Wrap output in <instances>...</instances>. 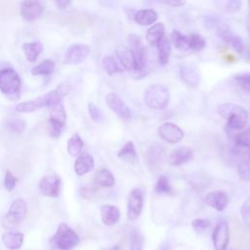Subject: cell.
Instances as JSON below:
<instances>
[{
  "label": "cell",
  "mask_w": 250,
  "mask_h": 250,
  "mask_svg": "<svg viewBox=\"0 0 250 250\" xmlns=\"http://www.w3.org/2000/svg\"><path fill=\"white\" fill-rule=\"evenodd\" d=\"M54 21L62 26H67L76 29H84L88 27L92 20L89 16L86 15H57L54 18Z\"/></svg>",
  "instance_id": "9c48e42d"
},
{
  "label": "cell",
  "mask_w": 250,
  "mask_h": 250,
  "mask_svg": "<svg viewBox=\"0 0 250 250\" xmlns=\"http://www.w3.org/2000/svg\"><path fill=\"white\" fill-rule=\"evenodd\" d=\"M83 141L78 133L73 134L67 143V151L71 156H77L81 153L83 147Z\"/></svg>",
  "instance_id": "1f68e13d"
},
{
  "label": "cell",
  "mask_w": 250,
  "mask_h": 250,
  "mask_svg": "<svg viewBox=\"0 0 250 250\" xmlns=\"http://www.w3.org/2000/svg\"><path fill=\"white\" fill-rule=\"evenodd\" d=\"M43 13V7L39 0H23L21 4V16L26 21L38 19Z\"/></svg>",
  "instance_id": "9a60e30c"
},
{
  "label": "cell",
  "mask_w": 250,
  "mask_h": 250,
  "mask_svg": "<svg viewBox=\"0 0 250 250\" xmlns=\"http://www.w3.org/2000/svg\"><path fill=\"white\" fill-rule=\"evenodd\" d=\"M158 3L170 6V7H182L186 4V0H156Z\"/></svg>",
  "instance_id": "681fc988"
},
{
  "label": "cell",
  "mask_w": 250,
  "mask_h": 250,
  "mask_svg": "<svg viewBox=\"0 0 250 250\" xmlns=\"http://www.w3.org/2000/svg\"><path fill=\"white\" fill-rule=\"evenodd\" d=\"M170 249H171V244L168 241H164L159 245L157 250H170Z\"/></svg>",
  "instance_id": "816d5d0a"
},
{
  "label": "cell",
  "mask_w": 250,
  "mask_h": 250,
  "mask_svg": "<svg viewBox=\"0 0 250 250\" xmlns=\"http://www.w3.org/2000/svg\"><path fill=\"white\" fill-rule=\"evenodd\" d=\"M22 50L25 55L26 60L29 62H35L39 57V55L43 51V44L39 41H31L23 43Z\"/></svg>",
  "instance_id": "484cf974"
},
{
  "label": "cell",
  "mask_w": 250,
  "mask_h": 250,
  "mask_svg": "<svg viewBox=\"0 0 250 250\" xmlns=\"http://www.w3.org/2000/svg\"><path fill=\"white\" fill-rule=\"evenodd\" d=\"M233 83L243 92L250 94V72L235 74L233 76Z\"/></svg>",
  "instance_id": "d590c367"
},
{
  "label": "cell",
  "mask_w": 250,
  "mask_h": 250,
  "mask_svg": "<svg viewBox=\"0 0 250 250\" xmlns=\"http://www.w3.org/2000/svg\"><path fill=\"white\" fill-rule=\"evenodd\" d=\"M247 29H248V32H249V36H250V11H249V14H248V18H247Z\"/></svg>",
  "instance_id": "f5cc1de1"
},
{
  "label": "cell",
  "mask_w": 250,
  "mask_h": 250,
  "mask_svg": "<svg viewBox=\"0 0 250 250\" xmlns=\"http://www.w3.org/2000/svg\"><path fill=\"white\" fill-rule=\"evenodd\" d=\"M249 161H250V151H249Z\"/></svg>",
  "instance_id": "11a10c76"
},
{
  "label": "cell",
  "mask_w": 250,
  "mask_h": 250,
  "mask_svg": "<svg viewBox=\"0 0 250 250\" xmlns=\"http://www.w3.org/2000/svg\"><path fill=\"white\" fill-rule=\"evenodd\" d=\"M144 100L151 109H164L169 104V91L163 85H151L146 90Z\"/></svg>",
  "instance_id": "5b68a950"
},
{
  "label": "cell",
  "mask_w": 250,
  "mask_h": 250,
  "mask_svg": "<svg viewBox=\"0 0 250 250\" xmlns=\"http://www.w3.org/2000/svg\"><path fill=\"white\" fill-rule=\"evenodd\" d=\"M192 157L193 152L190 147L180 146L171 152V154L168 157V163L170 166L177 167L188 162L189 160L192 159Z\"/></svg>",
  "instance_id": "d6986e66"
},
{
  "label": "cell",
  "mask_w": 250,
  "mask_h": 250,
  "mask_svg": "<svg viewBox=\"0 0 250 250\" xmlns=\"http://www.w3.org/2000/svg\"><path fill=\"white\" fill-rule=\"evenodd\" d=\"M95 163L93 156L88 152H82L74 163V171L78 176H83L94 169Z\"/></svg>",
  "instance_id": "44dd1931"
},
{
  "label": "cell",
  "mask_w": 250,
  "mask_h": 250,
  "mask_svg": "<svg viewBox=\"0 0 250 250\" xmlns=\"http://www.w3.org/2000/svg\"><path fill=\"white\" fill-rule=\"evenodd\" d=\"M117 156L127 162L136 161L138 158V155H137V150H136V147H135V145L133 144V142H131V141L126 142L125 145L118 151Z\"/></svg>",
  "instance_id": "f546056e"
},
{
  "label": "cell",
  "mask_w": 250,
  "mask_h": 250,
  "mask_svg": "<svg viewBox=\"0 0 250 250\" xmlns=\"http://www.w3.org/2000/svg\"><path fill=\"white\" fill-rule=\"evenodd\" d=\"M17 182H18V179L11 173V171L7 170L6 171V176H5V187L6 188L11 191L14 189V188L16 187L17 185Z\"/></svg>",
  "instance_id": "bcb514c9"
},
{
  "label": "cell",
  "mask_w": 250,
  "mask_h": 250,
  "mask_svg": "<svg viewBox=\"0 0 250 250\" xmlns=\"http://www.w3.org/2000/svg\"><path fill=\"white\" fill-rule=\"evenodd\" d=\"M218 36L225 41L227 44L231 46V48L238 54H241L244 49V44L242 39L234 34L228 25H221L217 29Z\"/></svg>",
  "instance_id": "5bb4252c"
},
{
  "label": "cell",
  "mask_w": 250,
  "mask_h": 250,
  "mask_svg": "<svg viewBox=\"0 0 250 250\" xmlns=\"http://www.w3.org/2000/svg\"><path fill=\"white\" fill-rule=\"evenodd\" d=\"M103 68L108 75H113L122 71V68L118 65L116 61L111 56H105L102 60Z\"/></svg>",
  "instance_id": "e575fe53"
},
{
  "label": "cell",
  "mask_w": 250,
  "mask_h": 250,
  "mask_svg": "<svg viewBox=\"0 0 250 250\" xmlns=\"http://www.w3.org/2000/svg\"><path fill=\"white\" fill-rule=\"evenodd\" d=\"M68 89L69 87L66 83H62L56 89L51 90L50 92L36 98L33 101H27L19 104L16 107V110L18 112H32L45 106L50 107L55 105L61 103V100L67 94Z\"/></svg>",
  "instance_id": "6da1fadb"
},
{
  "label": "cell",
  "mask_w": 250,
  "mask_h": 250,
  "mask_svg": "<svg viewBox=\"0 0 250 250\" xmlns=\"http://www.w3.org/2000/svg\"><path fill=\"white\" fill-rule=\"evenodd\" d=\"M90 47L86 44L76 43L70 45L64 55V62L67 64H78L90 54Z\"/></svg>",
  "instance_id": "7c38bea8"
},
{
  "label": "cell",
  "mask_w": 250,
  "mask_h": 250,
  "mask_svg": "<svg viewBox=\"0 0 250 250\" xmlns=\"http://www.w3.org/2000/svg\"><path fill=\"white\" fill-rule=\"evenodd\" d=\"M212 241L215 250H227L229 242V227L225 220L220 221L212 232Z\"/></svg>",
  "instance_id": "30bf717a"
},
{
  "label": "cell",
  "mask_w": 250,
  "mask_h": 250,
  "mask_svg": "<svg viewBox=\"0 0 250 250\" xmlns=\"http://www.w3.org/2000/svg\"><path fill=\"white\" fill-rule=\"evenodd\" d=\"M61 180L58 176H46L41 179L39 182V190L40 192L49 197H57L60 192Z\"/></svg>",
  "instance_id": "2e32d148"
},
{
  "label": "cell",
  "mask_w": 250,
  "mask_h": 250,
  "mask_svg": "<svg viewBox=\"0 0 250 250\" xmlns=\"http://www.w3.org/2000/svg\"><path fill=\"white\" fill-rule=\"evenodd\" d=\"M180 76L182 80L190 87H196L199 84V74L195 67L188 63L180 65Z\"/></svg>",
  "instance_id": "7402d4cb"
},
{
  "label": "cell",
  "mask_w": 250,
  "mask_h": 250,
  "mask_svg": "<svg viewBox=\"0 0 250 250\" xmlns=\"http://www.w3.org/2000/svg\"><path fill=\"white\" fill-rule=\"evenodd\" d=\"M237 174L243 182L250 181V161H241L237 166Z\"/></svg>",
  "instance_id": "b9f144b4"
},
{
  "label": "cell",
  "mask_w": 250,
  "mask_h": 250,
  "mask_svg": "<svg viewBox=\"0 0 250 250\" xmlns=\"http://www.w3.org/2000/svg\"><path fill=\"white\" fill-rule=\"evenodd\" d=\"M71 0H55V3L56 5L59 7V8H66L67 6H69Z\"/></svg>",
  "instance_id": "f907efd6"
},
{
  "label": "cell",
  "mask_w": 250,
  "mask_h": 250,
  "mask_svg": "<svg viewBox=\"0 0 250 250\" xmlns=\"http://www.w3.org/2000/svg\"><path fill=\"white\" fill-rule=\"evenodd\" d=\"M232 250H234V249H232Z\"/></svg>",
  "instance_id": "9f6ffc18"
},
{
  "label": "cell",
  "mask_w": 250,
  "mask_h": 250,
  "mask_svg": "<svg viewBox=\"0 0 250 250\" xmlns=\"http://www.w3.org/2000/svg\"><path fill=\"white\" fill-rule=\"evenodd\" d=\"M159 137L168 144H178L184 139V131L172 122H164L158 127Z\"/></svg>",
  "instance_id": "8fae6325"
},
{
  "label": "cell",
  "mask_w": 250,
  "mask_h": 250,
  "mask_svg": "<svg viewBox=\"0 0 250 250\" xmlns=\"http://www.w3.org/2000/svg\"><path fill=\"white\" fill-rule=\"evenodd\" d=\"M204 202L217 211H224L229 203V196L222 190H213L204 196Z\"/></svg>",
  "instance_id": "ac0fdd59"
},
{
  "label": "cell",
  "mask_w": 250,
  "mask_h": 250,
  "mask_svg": "<svg viewBox=\"0 0 250 250\" xmlns=\"http://www.w3.org/2000/svg\"><path fill=\"white\" fill-rule=\"evenodd\" d=\"M187 37H188V50L200 51L205 48L206 41L201 35H199L197 33H190V34L187 35Z\"/></svg>",
  "instance_id": "836d02e7"
},
{
  "label": "cell",
  "mask_w": 250,
  "mask_h": 250,
  "mask_svg": "<svg viewBox=\"0 0 250 250\" xmlns=\"http://www.w3.org/2000/svg\"><path fill=\"white\" fill-rule=\"evenodd\" d=\"M155 190L160 194H173V188L169 179L165 175H161L155 185Z\"/></svg>",
  "instance_id": "74e56055"
},
{
  "label": "cell",
  "mask_w": 250,
  "mask_h": 250,
  "mask_svg": "<svg viewBox=\"0 0 250 250\" xmlns=\"http://www.w3.org/2000/svg\"><path fill=\"white\" fill-rule=\"evenodd\" d=\"M157 54H158V62L161 65H166L170 54H171V41L165 35L161 38V40L157 43Z\"/></svg>",
  "instance_id": "83f0119b"
},
{
  "label": "cell",
  "mask_w": 250,
  "mask_h": 250,
  "mask_svg": "<svg viewBox=\"0 0 250 250\" xmlns=\"http://www.w3.org/2000/svg\"><path fill=\"white\" fill-rule=\"evenodd\" d=\"M115 53L120 63L126 70L131 72H134L136 70L135 57L130 48L123 45H119L116 47Z\"/></svg>",
  "instance_id": "ffe728a7"
},
{
  "label": "cell",
  "mask_w": 250,
  "mask_h": 250,
  "mask_svg": "<svg viewBox=\"0 0 250 250\" xmlns=\"http://www.w3.org/2000/svg\"><path fill=\"white\" fill-rule=\"evenodd\" d=\"M95 183L102 188H109L112 187L115 183L114 176L106 169H100L97 171L95 176Z\"/></svg>",
  "instance_id": "f1b7e54d"
},
{
  "label": "cell",
  "mask_w": 250,
  "mask_h": 250,
  "mask_svg": "<svg viewBox=\"0 0 250 250\" xmlns=\"http://www.w3.org/2000/svg\"><path fill=\"white\" fill-rule=\"evenodd\" d=\"M242 6L241 0H228L226 3V12L235 13L240 10Z\"/></svg>",
  "instance_id": "7dc6e473"
},
{
  "label": "cell",
  "mask_w": 250,
  "mask_h": 250,
  "mask_svg": "<svg viewBox=\"0 0 250 250\" xmlns=\"http://www.w3.org/2000/svg\"><path fill=\"white\" fill-rule=\"evenodd\" d=\"M9 10L10 15L15 14V8H16V2L14 0H0V13L2 14L4 9Z\"/></svg>",
  "instance_id": "c3c4849f"
},
{
  "label": "cell",
  "mask_w": 250,
  "mask_h": 250,
  "mask_svg": "<svg viewBox=\"0 0 250 250\" xmlns=\"http://www.w3.org/2000/svg\"><path fill=\"white\" fill-rule=\"evenodd\" d=\"M21 78L13 68L0 69V91L9 97L16 100L20 96Z\"/></svg>",
  "instance_id": "277c9868"
},
{
  "label": "cell",
  "mask_w": 250,
  "mask_h": 250,
  "mask_svg": "<svg viewBox=\"0 0 250 250\" xmlns=\"http://www.w3.org/2000/svg\"><path fill=\"white\" fill-rule=\"evenodd\" d=\"M6 127L9 131L17 134H21L24 130L25 123L21 118L19 117H12L9 118L6 122Z\"/></svg>",
  "instance_id": "f35d334b"
},
{
  "label": "cell",
  "mask_w": 250,
  "mask_h": 250,
  "mask_svg": "<svg viewBox=\"0 0 250 250\" xmlns=\"http://www.w3.org/2000/svg\"><path fill=\"white\" fill-rule=\"evenodd\" d=\"M158 15L157 13L152 9H145V10H139L134 14V20L135 21L143 26L150 25L154 23L157 21Z\"/></svg>",
  "instance_id": "d4e9b609"
},
{
  "label": "cell",
  "mask_w": 250,
  "mask_h": 250,
  "mask_svg": "<svg viewBox=\"0 0 250 250\" xmlns=\"http://www.w3.org/2000/svg\"><path fill=\"white\" fill-rule=\"evenodd\" d=\"M144 202L145 197L143 189L140 188H134L131 189L127 202V215L129 220L135 221L140 217L143 211Z\"/></svg>",
  "instance_id": "ba28073f"
},
{
  "label": "cell",
  "mask_w": 250,
  "mask_h": 250,
  "mask_svg": "<svg viewBox=\"0 0 250 250\" xmlns=\"http://www.w3.org/2000/svg\"><path fill=\"white\" fill-rule=\"evenodd\" d=\"M129 48L133 52L136 61V70L132 72L133 76L136 78H140L144 75L146 69V48L140 38V36L136 34H130L128 37Z\"/></svg>",
  "instance_id": "52a82bcc"
},
{
  "label": "cell",
  "mask_w": 250,
  "mask_h": 250,
  "mask_svg": "<svg viewBox=\"0 0 250 250\" xmlns=\"http://www.w3.org/2000/svg\"><path fill=\"white\" fill-rule=\"evenodd\" d=\"M56 63L53 60L47 59L44 60L41 63L37 64L31 69L32 75H49L52 74L55 70Z\"/></svg>",
  "instance_id": "4dcf8cb0"
},
{
  "label": "cell",
  "mask_w": 250,
  "mask_h": 250,
  "mask_svg": "<svg viewBox=\"0 0 250 250\" xmlns=\"http://www.w3.org/2000/svg\"><path fill=\"white\" fill-rule=\"evenodd\" d=\"M66 114L63 105L59 103L50 106V117L48 120V126L55 130H62L65 124Z\"/></svg>",
  "instance_id": "e0dca14e"
},
{
  "label": "cell",
  "mask_w": 250,
  "mask_h": 250,
  "mask_svg": "<svg viewBox=\"0 0 250 250\" xmlns=\"http://www.w3.org/2000/svg\"><path fill=\"white\" fill-rule=\"evenodd\" d=\"M105 102L108 107L120 118L129 119L132 116L131 110L129 106L125 104V102L114 93H109L105 97Z\"/></svg>",
  "instance_id": "4fadbf2b"
},
{
  "label": "cell",
  "mask_w": 250,
  "mask_h": 250,
  "mask_svg": "<svg viewBox=\"0 0 250 250\" xmlns=\"http://www.w3.org/2000/svg\"><path fill=\"white\" fill-rule=\"evenodd\" d=\"M78 242V234L64 223L59 225L56 233L49 240L50 246L53 249L59 250H71Z\"/></svg>",
  "instance_id": "3957f363"
},
{
  "label": "cell",
  "mask_w": 250,
  "mask_h": 250,
  "mask_svg": "<svg viewBox=\"0 0 250 250\" xmlns=\"http://www.w3.org/2000/svg\"><path fill=\"white\" fill-rule=\"evenodd\" d=\"M171 40L176 49L181 50V51H187L188 50V37L187 35H184L182 32L179 30L175 29L172 32L171 35Z\"/></svg>",
  "instance_id": "8d00e7d4"
},
{
  "label": "cell",
  "mask_w": 250,
  "mask_h": 250,
  "mask_svg": "<svg viewBox=\"0 0 250 250\" xmlns=\"http://www.w3.org/2000/svg\"><path fill=\"white\" fill-rule=\"evenodd\" d=\"M191 226L194 229V230L202 232L207 230L211 227V222L207 219H194L191 222Z\"/></svg>",
  "instance_id": "ee69618b"
},
{
  "label": "cell",
  "mask_w": 250,
  "mask_h": 250,
  "mask_svg": "<svg viewBox=\"0 0 250 250\" xmlns=\"http://www.w3.org/2000/svg\"><path fill=\"white\" fill-rule=\"evenodd\" d=\"M234 143L238 147H246L250 149V127L238 133L235 136Z\"/></svg>",
  "instance_id": "ab89813d"
},
{
  "label": "cell",
  "mask_w": 250,
  "mask_h": 250,
  "mask_svg": "<svg viewBox=\"0 0 250 250\" xmlns=\"http://www.w3.org/2000/svg\"><path fill=\"white\" fill-rule=\"evenodd\" d=\"M101 219L105 226H113L120 219V211L114 205H103L101 207Z\"/></svg>",
  "instance_id": "603a6c76"
},
{
  "label": "cell",
  "mask_w": 250,
  "mask_h": 250,
  "mask_svg": "<svg viewBox=\"0 0 250 250\" xmlns=\"http://www.w3.org/2000/svg\"><path fill=\"white\" fill-rule=\"evenodd\" d=\"M145 244L144 235L139 229H133L129 235L130 250H143Z\"/></svg>",
  "instance_id": "d6a6232c"
},
{
  "label": "cell",
  "mask_w": 250,
  "mask_h": 250,
  "mask_svg": "<svg viewBox=\"0 0 250 250\" xmlns=\"http://www.w3.org/2000/svg\"><path fill=\"white\" fill-rule=\"evenodd\" d=\"M165 31V25L162 22H157L150 26L146 34V40L148 43V45L154 47L157 45V43L161 40V38L164 36Z\"/></svg>",
  "instance_id": "4316f807"
},
{
  "label": "cell",
  "mask_w": 250,
  "mask_h": 250,
  "mask_svg": "<svg viewBox=\"0 0 250 250\" xmlns=\"http://www.w3.org/2000/svg\"><path fill=\"white\" fill-rule=\"evenodd\" d=\"M27 213V205L21 198H17L13 201L6 216L2 220V227L12 230L18 228L23 221Z\"/></svg>",
  "instance_id": "8992f818"
},
{
  "label": "cell",
  "mask_w": 250,
  "mask_h": 250,
  "mask_svg": "<svg viewBox=\"0 0 250 250\" xmlns=\"http://www.w3.org/2000/svg\"><path fill=\"white\" fill-rule=\"evenodd\" d=\"M161 149H162L161 146L159 147L158 146H153L147 150V153H146L147 162L148 163L151 162V166H154L157 162H159V160L162 159L163 151Z\"/></svg>",
  "instance_id": "60d3db41"
},
{
  "label": "cell",
  "mask_w": 250,
  "mask_h": 250,
  "mask_svg": "<svg viewBox=\"0 0 250 250\" xmlns=\"http://www.w3.org/2000/svg\"><path fill=\"white\" fill-rule=\"evenodd\" d=\"M248 4H249V7H250V0H248Z\"/></svg>",
  "instance_id": "db71d44e"
},
{
  "label": "cell",
  "mask_w": 250,
  "mask_h": 250,
  "mask_svg": "<svg viewBox=\"0 0 250 250\" xmlns=\"http://www.w3.org/2000/svg\"><path fill=\"white\" fill-rule=\"evenodd\" d=\"M217 111L220 116L227 120V125L229 129L241 130L248 122V112L239 104L232 103L223 104L218 106Z\"/></svg>",
  "instance_id": "7a4b0ae2"
},
{
  "label": "cell",
  "mask_w": 250,
  "mask_h": 250,
  "mask_svg": "<svg viewBox=\"0 0 250 250\" xmlns=\"http://www.w3.org/2000/svg\"><path fill=\"white\" fill-rule=\"evenodd\" d=\"M88 110H89V113H90V116H91L92 120H94L95 122H100V121H102L104 119L102 111L95 104H88Z\"/></svg>",
  "instance_id": "f6af8a7d"
},
{
  "label": "cell",
  "mask_w": 250,
  "mask_h": 250,
  "mask_svg": "<svg viewBox=\"0 0 250 250\" xmlns=\"http://www.w3.org/2000/svg\"><path fill=\"white\" fill-rule=\"evenodd\" d=\"M2 240L4 245L10 250H17L21 247L23 243V234L18 231L8 230L3 232Z\"/></svg>",
  "instance_id": "cb8c5ba5"
},
{
  "label": "cell",
  "mask_w": 250,
  "mask_h": 250,
  "mask_svg": "<svg viewBox=\"0 0 250 250\" xmlns=\"http://www.w3.org/2000/svg\"><path fill=\"white\" fill-rule=\"evenodd\" d=\"M240 214L243 224L250 229V195L243 202L240 208Z\"/></svg>",
  "instance_id": "7bdbcfd3"
}]
</instances>
